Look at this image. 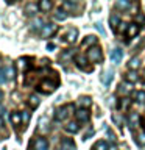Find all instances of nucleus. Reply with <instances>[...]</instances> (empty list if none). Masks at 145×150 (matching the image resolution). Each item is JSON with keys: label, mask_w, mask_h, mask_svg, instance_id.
<instances>
[{"label": "nucleus", "mask_w": 145, "mask_h": 150, "mask_svg": "<svg viewBox=\"0 0 145 150\" xmlns=\"http://www.w3.org/2000/svg\"><path fill=\"white\" fill-rule=\"evenodd\" d=\"M27 122H28V112L23 111L22 112V124H27Z\"/></svg>", "instance_id": "obj_39"}, {"label": "nucleus", "mask_w": 145, "mask_h": 150, "mask_svg": "<svg viewBox=\"0 0 145 150\" xmlns=\"http://www.w3.org/2000/svg\"><path fill=\"white\" fill-rule=\"evenodd\" d=\"M136 100H137L139 103L145 102V91H139V92H136Z\"/></svg>", "instance_id": "obj_33"}, {"label": "nucleus", "mask_w": 145, "mask_h": 150, "mask_svg": "<svg viewBox=\"0 0 145 150\" xmlns=\"http://www.w3.org/2000/svg\"><path fill=\"white\" fill-rule=\"evenodd\" d=\"M37 9H39V6H37V5L30 3V5H27V6H25V13L30 14V16H34V14L37 13Z\"/></svg>", "instance_id": "obj_26"}, {"label": "nucleus", "mask_w": 145, "mask_h": 150, "mask_svg": "<svg viewBox=\"0 0 145 150\" xmlns=\"http://www.w3.org/2000/svg\"><path fill=\"white\" fill-rule=\"evenodd\" d=\"M37 6H39V9L42 13H47V11H50V9L53 8V3L49 2V0H41V2L37 3Z\"/></svg>", "instance_id": "obj_17"}, {"label": "nucleus", "mask_w": 145, "mask_h": 150, "mask_svg": "<svg viewBox=\"0 0 145 150\" xmlns=\"http://www.w3.org/2000/svg\"><path fill=\"white\" fill-rule=\"evenodd\" d=\"M94 150H108V144L105 141H97L95 145H94Z\"/></svg>", "instance_id": "obj_30"}, {"label": "nucleus", "mask_w": 145, "mask_h": 150, "mask_svg": "<svg viewBox=\"0 0 145 150\" xmlns=\"http://www.w3.org/2000/svg\"><path fill=\"white\" fill-rule=\"evenodd\" d=\"M122 59H123V50H122V49H114L111 52V61L114 64L122 63Z\"/></svg>", "instance_id": "obj_5"}, {"label": "nucleus", "mask_w": 145, "mask_h": 150, "mask_svg": "<svg viewBox=\"0 0 145 150\" xmlns=\"http://www.w3.org/2000/svg\"><path fill=\"white\" fill-rule=\"evenodd\" d=\"M137 142H139L140 145H145V133H140V134L137 136Z\"/></svg>", "instance_id": "obj_37"}, {"label": "nucleus", "mask_w": 145, "mask_h": 150, "mask_svg": "<svg viewBox=\"0 0 145 150\" xmlns=\"http://www.w3.org/2000/svg\"><path fill=\"white\" fill-rule=\"evenodd\" d=\"M91 136H94V130H92V128L89 130L86 134H84V138H83V139H89V138H91Z\"/></svg>", "instance_id": "obj_41"}, {"label": "nucleus", "mask_w": 145, "mask_h": 150, "mask_svg": "<svg viewBox=\"0 0 145 150\" xmlns=\"http://www.w3.org/2000/svg\"><path fill=\"white\" fill-rule=\"evenodd\" d=\"M128 27H130V23H126V22H122L119 28H117V31L115 33H123V31H128Z\"/></svg>", "instance_id": "obj_32"}, {"label": "nucleus", "mask_w": 145, "mask_h": 150, "mask_svg": "<svg viewBox=\"0 0 145 150\" xmlns=\"http://www.w3.org/2000/svg\"><path fill=\"white\" fill-rule=\"evenodd\" d=\"M73 110V105H64V106H59L58 110H56V114H55V119L56 120H64L65 117H67L70 112L69 111H72Z\"/></svg>", "instance_id": "obj_2"}, {"label": "nucleus", "mask_w": 145, "mask_h": 150, "mask_svg": "<svg viewBox=\"0 0 145 150\" xmlns=\"http://www.w3.org/2000/svg\"><path fill=\"white\" fill-rule=\"evenodd\" d=\"M56 30H58V27L55 23H45V27L41 30V38H50L51 35H55Z\"/></svg>", "instance_id": "obj_4"}, {"label": "nucleus", "mask_w": 145, "mask_h": 150, "mask_svg": "<svg viewBox=\"0 0 145 150\" xmlns=\"http://www.w3.org/2000/svg\"><path fill=\"white\" fill-rule=\"evenodd\" d=\"M139 120H140V117H139L137 112H131L130 117H128V124H130V127H131L133 130L139 127Z\"/></svg>", "instance_id": "obj_12"}, {"label": "nucleus", "mask_w": 145, "mask_h": 150, "mask_svg": "<svg viewBox=\"0 0 145 150\" xmlns=\"http://www.w3.org/2000/svg\"><path fill=\"white\" fill-rule=\"evenodd\" d=\"M78 105L81 106V110H87V108L92 106V98L87 97V96L80 97V98H78Z\"/></svg>", "instance_id": "obj_10"}, {"label": "nucleus", "mask_w": 145, "mask_h": 150, "mask_svg": "<svg viewBox=\"0 0 145 150\" xmlns=\"http://www.w3.org/2000/svg\"><path fill=\"white\" fill-rule=\"evenodd\" d=\"M5 74H6L8 80H13V78H14V75H16V70H14V67H13V66H8V67H6V70H5Z\"/></svg>", "instance_id": "obj_31"}, {"label": "nucleus", "mask_w": 145, "mask_h": 150, "mask_svg": "<svg viewBox=\"0 0 145 150\" xmlns=\"http://www.w3.org/2000/svg\"><path fill=\"white\" fill-rule=\"evenodd\" d=\"M137 33H139V25H137V23H130L128 31H126V36H128V38H134V36H137Z\"/></svg>", "instance_id": "obj_22"}, {"label": "nucleus", "mask_w": 145, "mask_h": 150, "mask_svg": "<svg viewBox=\"0 0 145 150\" xmlns=\"http://www.w3.org/2000/svg\"><path fill=\"white\" fill-rule=\"evenodd\" d=\"M131 8H133V14H136V13H137V5H136V3H134Z\"/></svg>", "instance_id": "obj_44"}, {"label": "nucleus", "mask_w": 145, "mask_h": 150, "mask_svg": "<svg viewBox=\"0 0 145 150\" xmlns=\"http://www.w3.org/2000/svg\"><path fill=\"white\" fill-rule=\"evenodd\" d=\"M144 124H145V122H144Z\"/></svg>", "instance_id": "obj_50"}, {"label": "nucleus", "mask_w": 145, "mask_h": 150, "mask_svg": "<svg viewBox=\"0 0 145 150\" xmlns=\"http://www.w3.org/2000/svg\"><path fill=\"white\" fill-rule=\"evenodd\" d=\"M86 58H87V61H91V63H101V59H103L101 49H100L98 45H95V47H91V49L87 50Z\"/></svg>", "instance_id": "obj_1"}, {"label": "nucleus", "mask_w": 145, "mask_h": 150, "mask_svg": "<svg viewBox=\"0 0 145 150\" xmlns=\"http://www.w3.org/2000/svg\"><path fill=\"white\" fill-rule=\"evenodd\" d=\"M78 130H80V125H78V122H75V120L69 122V124L65 125V131H67V133H70V134L77 133Z\"/></svg>", "instance_id": "obj_21"}, {"label": "nucleus", "mask_w": 145, "mask_h": 150, "mask_svg": "<svg viewBox=\"0 0 145 150\" xmlns=\"http://www.w3.org/2000/svg\"><path fill=\"white\" fill-rule=\"evenodd\" d=\"M136 22L137 23H145V16H142V14H136Z\"/></svg>", "instance_id": "obj_38"}, {"label": "nucleus", "mask_w": 145, "mask_h": 150, "mask_svg": "<svg viewBox=\"0 0 145 150\" xmlns=\"http://www.w3.org/2000/svg\"><path fill=\"white\" fill-rule=\"evenodd\" d=\"M75 53V52L73 50H65V52H63V53H61V56H59V59L61 61H65V59H70V58H72V55Z\"/></svg>", "instance_id": "obj_29"}, {"label": "nucleus", "mask_w": 145, "mask_h": 150, "mask_svg": "<svg viewBox=\"0 0 145 150\" xmlns=\"http://www.w3.org/2000/svg\"><path fill=\"white\" fill-rule=\"evenodd\" d=\"M77 8H81V5L77 3V2H64L63 3V9L64 11H73V9H77Z\"/></svg>", "instance_id": "obj_20"}, {"label": "nucleus", "mask_w": 145, "mask_h": 150, "mask_svg": "<svg viewBox=\"0 0 145 150\" xmlns=\"http://www.w3.org/2000/svg\"><path fill=\"white\" fill-rule=\"evenodd\" d=\"M128 103H130V100H128V98H123V102H122V105H120V108H122V110H125V108L128 106Z\"/></svg>", "instance_id": "obj_40"}, {"label": "nucleus", "mask_w": 145, "mask_h": 150, "mask_svg": "<svg viewBox=\"0 0 145 150\" xmlns=\"http://www.w3.org/2000/svg\"><path fill=\"white\" fill-rule=\"evenodd\" d=\"M95 28L98 30V33H101L103 36H106V31H105V28L101 27V23H100V22H97V23H95Z\"/></svg>", "instance_id": "obj_36"}, {"label": "nucleus", "mask_w": 145, "mask_h": 150, "mask_svg": "<svg viewBox=\"0 0 145 150\" xmlns=\"http://www.w3.org/2000/svg\"><path fill=\"white\" fill-rule=\"evenodd\" d=\"M55 19L56 21H65V19H67V13H65L63 8H58L55 11Z\"/></svg>", "instance_id": "obj_25"}, {"label": "nucleus", "mask_w": 145, "mask_h": 150, "mask_svg": "<svg viewBox=\"0 0 145 150\" xmlns=\"http://www.w3.org/2000/svg\"><path fill=\"white\" fill-rule=\"evenodd\" d=\"M112 80H114V72H112V69H108L106 72H103L101 81H103V84H105V86H109Z\"/></svg>", "instance_id": "obj_9"}, {"label": "nucleus", "mask_w": 145, "mask_h": 150, "mask_svg": "<svg viewBox=\"0 0 145 150\" xmlns=\"http://www.w3.org/2000/svg\"><path fill=\"white\" fill-rule=\"evenodd\" d=\"M120 17H119V14H111V17H109V25L111 28L114 31H117V25H120Z\"/></svg>", "instance_id": "obj_18"}, {"label": "nucleus", "mask_w": 145, "mask_h": 150, "mask_svg": "<svg viewBox=\"0 0 145 150\" xmlns=\"http://www.w3.org/2000/svg\"><path fill=\"white\" fill-rule=\"evenodd\" d=\"M39 102L41 100H39V97H37V96H30V98H28V105H30L33 110L39 106Z\"/></svg>", "instance_id": "obj_27"}, {"label": "nucleus", "mask_w": 145, "mask_h": 150, "mask_svg": "<svg viewBox=\"0 0 145 150\" xmlns=\"http://www.w3.org/2000/svg\"><path fill=\"white\" fill-rule=\"evenodd\" d=\"M86 59H87V58H84V56L78 55V56H77V66H78L80 69H83V70H87V72H89V70H92V69H91V67H89V66H87Z\"/></svg>", "instance_id": "obj_15"}, {"label": "nucleus", "mask_w": 145, "mask_h": 150, "mask_svg": "<svg viewBox=\"0 0 145 150\" xmlns=\"http://www.w3.org/2000/svg\"><path fill=\"white\" fill-rule=\"evenodd\" d=\"M53 89H55V83H51V81H42L39 84V91H42L44 94H50Z\"/></svg>", "instance_id": "obj_11"}, {"label": "nucleus", "mask_w": 145, "mask_h": 150, "mask_svg": "<svg viewBox=\"0 0 145 150\" xmlns=\"http://www.w3.org/2000/svg\"><path fill=\"white\" fill-rule=\"evenodd\" d=\"M55 49V44L53 42H50V44H47V50H53Z\"/></svg>", "instance_id": "obj_42"}, {"label": "nucleus", "mask_w": 145, "mask_h": 150, "mask_svg": "<svg viewBox=\"0 0 145 150\" xmlns=\"http://www.w3.org/2000/svg\"><path fill=\"white\" fill-rule=\"evenodd\" d=\"M9 119H11V124L13 125H20L22 124V112H11V116H9Z\"/></svg>", "instance_id": "obj_23"}, {"label": "nucleus", "mask_w": 145, "mask_h": 150, "mask_svg": "<svg viewBox=\"0 0 145 150\" xmlns=\"http://www.w3.org/2000/svg\"><path fill=\"white\" fill-rule=\"evenodd\" d=\"M30 25H31V30H39V28L42 30V28L45 27V23H44V21H42L41 17H37V19H34V21L30 23Z\"/></svg>", "instance_id": "obj_24"}, {"label": "nucleus", "mask_w": 145, "mask_h": 150, "mask_svg": "<svg viewBox=\"0 0 145 150\" xmlns=\"http://www.w3.org/2000/svg\"><path fill=\"white\" fill-rule=\"evenodd\" d=\"M75 114H77V120L83 122V124H86V122H89V119H91V112L87 110H78Z\"/></svg>", "instance_id": "obj_7"}, {"label": "nucleus", "mask_w": 145, "mask_h": 150, "mask_svg": "<svg viewBox=\"0 0 145 150\" xmlns=\"http://www.w3.org/2000/svg\"><path fill=\"white\" fill-rule=\"evenodd\" d=\"M2 100H3V92L0 91V102H2Z\"/></svg>", "instance_id": "obj_45"}, {"label": "nucleus", "mask_w": 145, "mask_h": 150, "mask_svg": "<svg viewBox=\"0 0 145 150\" xmlns=\"http://www.w3.org/2000/svg\"><path fill=\"white\" fill-rule=\"evenodd\" d=\"M61 150H77V147H75V144H73V141L70 139V138H64L63 139V142H61Z\"/></svg>", "instance_id": "obj_13"}, {"label": "nucleus", "mask_w": 145, "mask_h": 150, "mask_svg": "<svg viewBox=\"0 0 145 150\" xmlns=\"http://www.w3.org/2000/svg\"><path fill=\"white\" fill-rule=\"evenodd\" d=\"M131 83L128 81H123V83H120V86H119V94L120 96H128V94L131 92Z\"/></svg>", "instance_id": "obj_14"}, {"label": "nucleus", "mask_w": 145, "mask_h": 150, "mask_svg": "<svg viewBox=\"0 0 145 150\" xmlns=\"http://www.w3.org/2000/svg\"><path fill=\"white\" fill-rule=\"evenodd\" d=\"M115 9H119V11H130V8L133 6V3L131 2H126V0H117L114 3Z\"/></svg>", "instance_id": "obj_8"}, {"label": "nucleus", "mask_w": 145, "mask_h": 150, "mask_svg": "<svg viewBox=\"0 0 145 150\" xmlns=\"http://www.w3.org/2000/svg\"><path fill=\"white\" fill-rule=\"evenodd\" d=\"M144 78H145V69H144Z\"/></svg>", "instance_id": "obj_47"}, {"label": "nucleus", "mask_w": 145, "mask_h": 150, "mask_svg": "<svg viewBox=\"0 0 145 150\" xmlns=\"http://www.w3.org/2000/svg\"><path fill=\"white\" fill-rule=\"evenodd\" d=\"M0 69H2V67H0Z\"/></svg>", "instance_id": "obj_49"}, {"label": "nucleus", "mask_w": 145, "mask_h": 150, "mask_svg": "<svg viewBox=\"0 0 145 150\" xmlns=\"http://www.w3.org/2000/svg\"><path fill=\"white\" fill-rule=\"evenodd\" d=\"M77 38H78L77 28H69L67 35H65V42H67V44H75V42H77Z\"/></svg>", "instance_id": "obj_6"}, {"label": "nucleus", "mask_w": 145, "mask_h": 150, "mask_svg": "<svg viewBox=\"0 0 145 150\" xmlns=\"http://www.w3.org/2000/svg\"><path fill=\"white\" fill-rule=\"evenodd\" d=\"M2 125H3V120H2V117H0V128H2Z\"/></svg>", "instance_id": "obj_46"}, {"label": "nucleus", "mask_w": 145, "mask_h": 150, "mask_svg": "<svg viewBox=\"0 0 145 150\" xmlns=\"http://www.w3.org/2000/svg\"><path fill=\"white\" fill-rule=\"evenodd\" d=\"M139 66H140V58H139V56H134V58H131L130 63H128V70L136 72V70L139 69Z\"/></svg>", "instance_id": "obj_16"}, {"label": "nucleus", "mask_w": 145, "mask_h": 150, "mask_svg": "<svg viewBox=\"0 0 145 150\" xmlns=\"http://www.w3.org/2000/svg\"><path fill=\"white\" fill-rule=\"evenodd\" d=\"M33 150H49V141L45 138H36L33 142Z\"/></svg>", "instance_id": "obj_3"}, {"label": "nucleus", "mask_w": 145, "mask_h": 150, "mask_svg": "<svg viewBox=\"0 0 145 150\" xmlns=\"http://www.w3.org/2000/svg\"><path fill=\"white\" fill-rule=\"evenodd\" d=\"M5 112H6V108H3V106H0V116H3Z\"/></svg>", "instance_id": "obj_43"}, {"label": "nucleus", "mask_w": 145, "mask_h": 150, "mask_svg": "<svg viewBox=\"0 0 145 150\" xmlns=\"http://www.w3.org/2000/svg\"><path fill=\"white\" fill-rule=\"evenodd\" d=\"M89 45H91V47H92V45H94V47L97 45V38H95V36H86V38H84L81 47H83V49H86V47H89Z\"/></svg>", "instance_id": "obj_19"}, {"label": "nucleus", "mask_w": 145, "mask_h": 150, "mask_svg": "<svg viewBox=\"0 0 145 150\" xmlns=\"http://www.w3.org/2000/svg\"><path fill=\"white\" fill-rule=\"evenodd\" d=\"M106 134H108V139H109L111 142L115 141V134H114V131H112L111 128H106Z\"/></svg>", "instance_id": "obj_34"}, {"label": "nucleus", "mask_w": 145, "mask_h": 150, "mask_svg": "<svg viewBox=\"0 0 145 150\" xmlns=\"http://www.w3.org/2000/svg\"><path fill=\"white\" fill-rule=\"evenodd\" d=\"M126 80H128V83H134V81H137L139 77H137V74L133 72V70H128V74H126Z\"/></svg>", "instance_id": "obj_28"}, {"label": "nucleus", "mask_w": 145, "mask_h": 150, "mask_svg": "<svg viewBox=\"0 0 145 150\" xmlns=\"http://www.w3.org/2000/svg\"><path fill=\"white\" fill-rule=\"evenodd\" d=\"M6 80H8V77H6V74H5V69H0V84H3Z\"/></svg>", "instance_id": "obj_35"}, {"label": "nucleus", "mask_w": 145, "mask_h": 150, "mask_svg": "<svg viewBox=\"0 0 145 150\" xmlns=\"http://www.w3.org/2000/svg\"><path fill=\"white\" fill-rule=\"evenodd\" d=\"M58 150H61V149H58Z\"/></svg>", "instance_id": "obj_48"}]
</instances>
